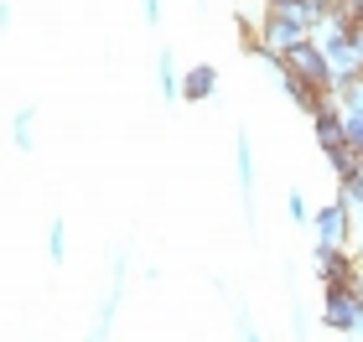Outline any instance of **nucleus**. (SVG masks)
<instances>
[{"label":"nucleus","instance_id":"dca6fc26","mask_svg":"<svg viewBox=\"0 0 363 342\" xmlns=\"http://www.w3.org/2000/svg\"><path fill=\"white\" fill-rule=\"evenodd\" d=\"M353 249H358V265H363V244H353Z\"/></svg>","mask_w":363,"mask_h":342},{"label":"nucleus","instance_id":"2eb2a0df","mask_svg":"<svg viewBox=\"0 0 363 342\" xmlns=\"http://www.w3.org/2000/svg\"><path fill=\"white\" fill-rule=\"evenodd\" d=\"M353 337H363V275H358V321H353Z\"/></svg>","mask_w":363,"mask_h":342},{"label":"nucleus","instance_id":"f8f14e48","mask_svg":"<svg viewBox=\"0 0 363 342\" xmlns=\"http://www.w3.org/2000/svg\"><path fill=\"white\" fill-rule=\"evenodd\" d=\"M286 213H291L296 223H311V207H306V198H301V192H296V187L286 192Z\"/></svg>","mask_w":363,"mask_h":342},{"label":"nucleus","instance_id":"1a4fd4ad","mask_svg":"<svg viewBox=\"0 0 363 342\" xmlns=\"http://www.w3.org/2000/svg\"><path fill=\"white\" fill-rule=\"evenodd\" d=\"M6 130H11V145H16L21 156H31V151H37V109H16Z\"/></svg>","mask_w":363,"mask_h":342},{"label":"nucleus","instance_id":"9d476101","mask_svg":"<svg viewBox=\"0 0 363 342\" xmlns=\"http://www.w3.org/2000/svg\"><path fill=\"white\" fill-rule=\"evenodd\" d=\"M156 89L167 93V99H182V68H177L172 47H161V52H156Z\"/></svg>","mask_w":363,"mask_h":342},{"label":"nucleus","instance_id":"f03ea898","mask_svg":"<svg viewBox=\"0 0 363 342\" xmlns=\"http://www.w3.org/2000/svg\"><path fill=\"white\" fill-rule=\"evenodd\" d=\"M311 234H317L322 249H353V213L348 203H322L317 213H311Z\"/></svg>","mask_w":363,"mask_h":342},{"label":"nucleus","instance_id":"f257e3e1","mask_svg":"<svg viewBox=\"0 0 363 342\" xmlns=\"http://www.w3.org/2000/svg\"><path fill=\"white\" fill-rule=\"evenodd\" d=\"M301 42H311V26H301V21H291V16H275V11H265V42H259V62L265 68H275L286 52H296Z\"/></svg>","mask_w":363,"mask_h":342},{"label":"nucleus","instance_id":"9b49d317","mask_svg":"<svg viewBox=\"0 0 363 342\" xmlns=\"http://www.w3.org/2000/svg\"><path fill=\"white\" fill-rule=\"evenodd\" d=\"M62 259H68V223L52 218L47 223V265H62Z\"/></svg>","mask_w":363,"mask_h":342},{"label":"nucleus","instance_id":"423d86ee","mask_svg":"<svg viewBox=\"0 0 363 342\" xmlns=\"http://www.w3.org/2000/svg\"><path fill=\"white\" fill-rule=\"evenodd\" d=\"M234 171H239V192H244V218L255 223V187H259V176H255V145L250 135H234Z\"/></svg>","mask_w":363,"mask_h":342},{"label":"nucleus","instance_id":"7ed1b4c3","mask_svg":"<svg viewBox=\"0 0 363 342\" xmlns=\"http://www.w3.org/2000/svg\"><path fill=\"white\" fill-rule=\"evenodd\" d=\"M353 321H358V280L353 285H322V327L353 337Z\"/></svg>","mask_w":363,"mask_h":342},{"label":"nucleus","instance_id":"6e6552de","mask_svg":"<svg viewBox=\"0 0 363 342\" xmlns=\"http://www.w3.org/2000/svg\"><path fill=\"white\" fill-rule=\"evenodd\" d=\"M213 93H218V68H213V62H197V68L182 73V99L203 104V99H213Z\"/></svg>","mask_w":363,"mask_h":342},{"label":"nucleus","instance_id":"39448f33","mask_svg":"<svg viewBox=\"0 0 363 342\" xmlns=\"http://www.w3.org/2000/svg\"><path fill=\"white\" fill-rule=\"evenodd\" d=\"M322 52H327V89H342V84H353V78L363 73V52H358L353 31H348L342 42L322 47Z\"/></svg>","mask_w":363,"mask_h":342},{"label":"nucleus","instance_id":"ddd939ff","mask_svg":"<svg viewBox=\"0 0 363 342\" xmlns=\"http://www.w3.org/2000/svg\"><path fill=\"white\" fill-rule=\"evenodd\" d=\"M140 21L145 26H161V0H140Z\"/></svg>","mask_w":363,"mask_h":342},{"label":"nucleus","instance_id":"0eeeda50","mask_svg":"<svg viewBox=\"0 0 363 342\" xmlns=\"http://www.w3.org/2000/svg\"><path fill=\"white\" fill-rule=\"evenodd\" d=\"M280 62H286L291 73H301L306 84H322V89H327V52H322L317 42H301V47H296V52H286Z\"/></svg>","mask_w":363,"mask_h":342},{"label":"nucleus","instance_id":"4468645a","mask_svg":"<svg viewBox=\"0 0 363 342\" xmlns=\"http://www.w3.org/2000/svg\"><path fill=\"white\" fill-rule=\"evenodd\" d=\"M234 321H239V332H244V337H259V327H255V312H250V306H239V317H234Z\"/></svg>","mask_w":363,"mask_h":342},{"label":"nucleus","instance_id":"20e7f679","mask_svg":"<svg viewBox=\"0 0 363 342\" xmlns=\"http://www.w3.org/2000/svg\"><path fill=\"white\" fill-rule=\"evenodd\" d=\"M311 265H317V280H322V285H353L358 275H363L358 249H322V244H317Z\"/></svg>","mask_w":363,"mask_h":342}]
</instances>
